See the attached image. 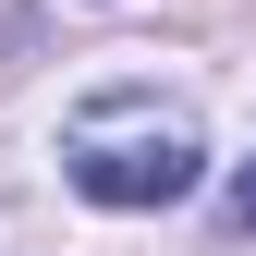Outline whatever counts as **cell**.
Wrapping results in <instances>:
<instances>
[{
	"mask_svg": "<svg viewBox=\"0 0 256 256\" xmlns=\"http://www.w3.org/2000/svg\"><path fill=\"white\" fill-rule=\"evenodd\" d=\"M196 171H208L196 122L158 98H98L61 122V183L98 208H171V196H196Z\"/></svg>",
	"mask_w": 256,
	"mask_h": 256,
	"instance_id": "1",
	"label": "cell"
},
{
	"mask_svg": "<svg viewBox=\"0 0 256 256\" xmlns=\"http://www.w3.org/2000/svg\"><path fill=\"white\" fill-rule=\"evenodd\" d=\"M232 232H256V158L232 171Z\"/></svg>",
	"mask_w": 256,
	"mask_h": 256,
	"instance_id": "2",
	"label": "cell"
}]
</instances>
